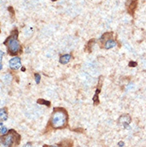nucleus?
<instances>
[{
  "mask_svg": "<svg viewBox=\"0 0 146 147\" xmlns=\"http://www.w3.org/2000/svg\"><path fill=\"white\" fill-rule=\"evenodd\" d=\"M0 118H1V121L2 122H4V121H6L7 119V118H8V113H7V108H2L1 109Z\"/></svg>",
  "mask_w": 146,
  "mask_h": 147,
  "instance_id": "nucleus-9",
  "label": "nucleus"
},
{
  "mask_svg": "<svg viewBox=\"0 0 146 147\" xmlns=\"http://www.w3.org/2000/svg\"><path fill=\"white\" fill-rule=\"evenodd\" d=\"M137 65V62L134 61H131L129 63V66L130 67H135Z\"/></svg>",
  "mask_w": 146,
  "mask_h": 147,
  "instance_id": "nucleus-14",
  "label": "nucleus"
},
{
  "mask_svg": "<svg viewBox=\"0 0 146 147\" xmlns=\"http://www.w3.org/2000/svg\"><path fill=\"white\" fill-rule=\"evenodd\" d=\"M8 133V130H7V128L5 126H3V122H1V135L3 136V135H6Z\"/></svg>",
  "mask_w": 146,
  "mask_h": 147,
  "instance_id": "nucleus-12",
  "label": "nucleus"
},
{
  "mask_svg": "<svg viewBox=\"0 0 146 147\" xmlns=\"http://www.w3.org/2000/svg\"><path fill=\"white\" fill-rule=\"evenodd\" d=\"M20 142V135L18 134L16 132L11 130L6 135L2 136L1 144L3 147H15L18 146Z\"/></svg>",
  "mask_w": 146,
  "mask_h": 147,
  "instance_id": "nucleus-3",
  "label": "nucleus"
},
{
  "mask_svg": "<svg viewBox=\"0 0 146 147\" xmlns=\"http://www.w3.org/2000/svg\"><path fill=\"white\" fill-rule=\"evenodd\" d=\"M22 147H33V146L32 144H31V142H27L26 144H25Z\"/></svg>",
  "mask_w": 146,
  "mask_h": 147,
  "instance_id": "nucleus-15",
  "label": "nucleus"
},
{
  "mask_svg": "<svg viewBox=\"0 0 146 147\" xmlns=\"http://www.w3.org/2000/svg\"><path fill=\"white\" fill-rule=\"evenodd\" d=\"M124 145H125V143H124V142H122V141L118 142V146L119 147H123L124 146Z\"/></svg>",
  "mask_w": 146,
  "mask_h": 147,
  "instance_id": "nucleus-16",
  "label": "nucleus"
},
{
  "mask_svg": "<svg viewBox=\"0 0 146 147\" xmlns=\"http://www.w3.org/2000/svg\"><path fill=\"white\" fill-rule=\"evenodd\" d=\"M71 58V55L69 54H62L60 56L59 58V62H61V64H66L68 63Z\"/></svg>",
  "mask_w": 146,
  "mask_h": 147,
  "instance_id": "nucleus-7",
  "label": "nucleus"
},
{
  "mask_svg": "<svg viewBox=\"0 0 146 147\" xmlns=\"http://www.w3.org/2000/svg\"><path fill=\"white\" fill-rule=\"evenodd\" d=\"M37 102H38V104H41V105H45V106H50V102H49V101H46L45 99H42V98H39Z\"/></svg>",
  "mask_w": 146,
  "mask_h": 147,
  "instance_id": "nucleus-10",
  "label": "nucleus"
},
{
  "mask_svg": "<svg viewBox=\"0 0 146 147\" xmlns=\"http://www.w3.org/2000/svg\"><path fill=\"white\" fill-rule=\"evenodd\" d=\"M130 122H131V118L128 115H122L118 119V123L126 129L129 128Z\"/></svg>",
  "mask_w": 146,
  "mask_h": 147,
  "instance_id": "nucleus-4",
  "label": "nucleus"
},
{
  "mask_svg": "<svg viewBox=\"0 0 146 147\" xmlns=\"http://www.w3.org/2000/svg\"><path fill=\"white\" fill-rule=\"evenodd\" d=\"M117 45V42L114 41V39H108L107 41H106V43H105V48L107 50L111 49V48H114L115 46Z\"/></svg>",
  "mask_w": 146,
  "mask_h": 147,
  "instance_id": "nucleus-8",
  "label": "nucleus"
},
{
  "mask_svg": "<svg viewBox=\"0 0 146 147\" xmlns=\"http://www.w3.org/2000/svg\"><path fill=\"white\" fill-rule=\"evenodd\" d=\"M68 115L64 109L55 108L50 120V125L54 129H63L67 126Z\"/></svg>",
  "mask_w": 146,
  "mask_h": 147,
  "instance_id": "nucleus-1",
  "label": "nucleus"
},
{
  "mask_svg": "<svg viewBox=\"0 0 146 147\" xmlns=\"http://www.w3.org/2000/svg\"><path fill=\"white\" fill-rule=\"evenodd\" d=\"M34 79H35V82H36L37 84H38L40 82L41 80V75L38 74H34Z\"/></svg>",
  "mask_w": 146,
  "mask_h": 147,
  "instance_id": "nucleus-13",
  "label": "nucleus"
},
{
  "mask_svg": "<svg viewBox=\"0 0 146 147\" xmlns=\"http://www.w3.org/2000/svg\"><path fill=\"white\" fill-rule=\"evenodd\" d=\"M44 147H58L57 146H44Z\"/></svg>",
  "mask_w": 146,
  "mask_h": 147,
  "instance_id": "nucleus-18",
  "label": "nucleus"
},
{
  "mask_svg": "<svg viewBox=\"0 0 146 147\" xmlns=\"http://www.w3.org/2000/svg\"><path fill=\"white\" fill-rule=\"evenodd\" d=\"M9 66L11 67V69L12 70H18L22 66L21 63V58L19 57H15L11 58L10 62H9Z\"/></svg>",
  "mask_w": 146,
  "mask_h": 147,
  "instance_id": "nucleus-5",
  "label": "nucleus"
},
{
  "mask_svg": "<svg viewBox=\"0 0 146 147\" xmlns=\"http://www.w3.org/2000/svg\"><path fill=\"white\" fill-rule=\"evenodd\" d=\"M128 11L131 15H133L135 10L137 7V0H130V3H128Z\"/></svg>",
  "mask_w": 146,
  "mask_h": 147,
  "instance_id": "nucleus-6",
  "label": "nucleus"
},
{
  "mask_svg": "<svg viewBox=\"0 0 146 147\" xmlns=\"http://www.w3.org/2000/svg\"><path fill=\"white\" fill-rule=\"evenodd\" d=\"M0 54H1V57H0V60H1V62H2V60H3V52L1 50L0 51Z\"/></svg>",
  "mask_w": 146,
  "mask_h": 147,
  "instance_id": "nucleus-17",
  "label": "nucleus"
},
{
  "mask_svg": "<svg viewBox=\"0 0 146 147\" xmlns=\"http://www.w3.org/2000/svg\"><path fill=\"white\" fill-rule=\"evenodd\" d=\"M4 44L7 46L9 54L11 55H16L17 54L20 52L21 46L19 44V42L18 40V30H15L13 32H11V34L4 42Z\"/></svg>",
  "mask_w": 146,
  "mask_h": 147,
  "instance_id": "nucleus-2",
  "label": "nucleus"
},
{
  "mask_svg": "<svg viewBox=\"0 0 146 147\" xmlns=\"http://www.w3.org/2000/svg\"><path fill=\"white\" fill-rule=\"evenodd\" d=\"M99 92H100V89L96 90V94H95V95L93 96V103H94V105H97V104L99 103V101L97 100V99H98V94H99Z\"/></svg>",
  "mask_w": 146,
  "mask_h": 147,
  "instance_id": "nucleus-11",
  "label": "nucleus"
},
{
  "mask_svg": "<svg viewBox=\"0 0 146 147\" xmlns=\"http://www.w3.org/2000/svg\"><path fill=\"white\" fill-rule=\"evenodd\" d=\"M51 1H53V2H55V1H57V0H51Z\"/></svg>",
  "mask_w": 146,
  "mask_h": 147,
  "instance_id": "nucleus-19",
  "label": "nucleus"
}]
</instances>
